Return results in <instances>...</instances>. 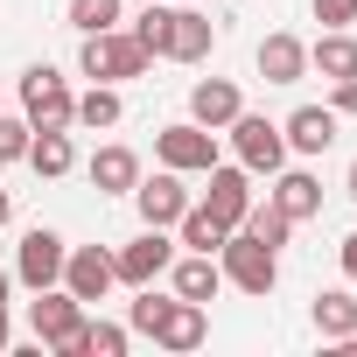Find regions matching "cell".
Listing matches in <instances>:
<instances>
[{"label": "cell", "instance_id": "cell-1", "mask_svg": "<svg viewBox=\"0 0 357 357\" xmlns=\"http://www.w3.org/2000/svg\"><path fill=\"white\" fill-rule=\"evenodd\" d=\"M29 322H36V343L56 350V357H91V336H84V301L56 280V287H36L29 301Z\"/></svg>", "mask_w": 357, "mask_h": 357}, {"label": "cell", "instance_id": "cell-2", "mask_svg": "<svg viewBox=\"0 0 357 357\" xmlns=\"http://www.w3.org/2000/svg\"><path fill=\"white\" fill-rule=\"evenodd\" d=\"M147 50H140V36L119 22V29H98V36H84V50H77V70L91 77V84H126V77H147Z\"/></svg>", "mask_w": 357, "mask_h": 357}, {"label": "cell", "instance_id": "cell-3", "mask_svg": "<svg viewBox=\"0 0 357 357\" xmlns=\"http://www.w3.org/2000/svg\"><path fill=\"white\" fill-rule=\"evenodd\" d=\"M218 266H225V280H231L238 294H259V301H266V294L280 287V252H273V245H259L245 225L218 245Z\"/></svg>", "mask_w": 357, "mask_h": 357}, {"label": "cell", "instance_id": "cell-4", "mask_svg": "<svg viewBox=\"0 0 357 357\" xmlns=\"http://www.w3.org/2000/svg\"><path fill=\"white\" fill-rule=\"evenodd\" d=\"M22 112H29L36 133H50V126H77V91L63 84L56 63H29V70H22Z\"/></svg>", "mask_w": 357, "mask_h": 357}, {"label": "cell", "instance_id": "cell-5", "mask_svg": "<svg viewBox=\"0 0 357 357\" xmlns=\"http://www.w3.org/2000/svg\"><path fill=\"white\" fill-rule=\"evenodd\" d=\"M154 154H161V168H175V175H211V161H218V133L197 126V119L161 126V133H154Z\"/></svg>", "mask_w": 357, "mask_h": 357}, {"label": "cell", "instance_id": "cell-6", "mask_svg": "<svg viewBox=\"0 0 357 357\" xmlns=\"http://www.w3.org/2000/svg\"><path fill=\"white\" fill-rule=\"evenodd\" d=\"M168 266H175V238H168L161 225H147L140 238H126V245L112 252V273H119L126 287H147V280H161Z\"/></svg>", "mask_w": 357, "mask_h": 357}, {"label": "cell", "instance_id": "cell-7", "mask_svg": "<svg viewBox=\"0 0 357 357\" xmlns=\"http://www.w3.org/2000/svg\"><path fill=\"white\" fill-rule=\"evenodd\" d=\"M204 211H211L225 231H238V225H245V211H252V168H245V161H211Z\"/></svg>", "mask_w": 357, "mask_h": 357}, {"label": "cell", "instance_id": "cell-8", "mask_svg": "<svg viewBox=\"0 0 357 357\" xmlns=\"http://www.w3.org/2000/svg\"><path fill=\"white\" fill-rule=\"evenodd\" d=\"M231 147H238V161H245L252 175L287 168V133H280L273 119H259V112H238V119H231Z\"/></svg>", "mask_w": 357, "mask_h": 357}, {"label": "cell", "instance_id": "cell-9", "mask_svg": "<svg viewBox=\"0 0 357 357\" xmlns=\"http://www.w3.org/2000/svg\"><path fill=\"white\" fill-rule=\"evenodd\" d=\"M211 50H218L211 15H197V8H168V36H161V56H168V63H204Z\"/></svg>", "mask_w": 357, "mask_h": 357}, {"label": "cell", "instance_id": "cell-10", "mask_svg": "<svg viewBox=\"0 0 357 357\" xmlns=\"http://www.w3.org/2000/svg\"><path fill=\"white\" fill-rule=\"evenodd\" d=\"M133 204H140V225H175V218H183L190 211V190H183V175H175V168H161V175H140V183H133Z\"/></svg>", "mask_w": 357, "mask_h": 357}, {"label": "cell", "instance_id": "cell-11", "mask_svg": "<svg viewBox=\"0 0 357 357\" xmlns=\"http://www.w3.org/2000/svg\"><path fill=\"white\" fill-rule=\"evenodd\" d=\"M63 252H70V245H63L56 231H43V225H36V231L22 238V259H15V280H22L29 294H36V287H56V280H63Z\"/></svg>", "mask_w": 357, "mask_h": 357}, {"label": "cell", "instance_id": "cell-12", "mask_svg": "<svg viewBox=\"0 0 357 357\" xmlns=\"http://www.w3.org/2000/svg\"><path fill=\"white\" fill-rule=\"evenodd\" d=\"M112 252H98V245H77V252H63V287L77 294V301H105L112 294Z\"/></svg>", "mask_w": 357, "mask_h": 357}, {"label": "cell", "instance_id": "cell-13", "mask_svg": "<svg viewBox=\"0 0 357 357\" xmlns=\"http://www.w3.org/2000/svg\"><path fill=\"white\" fill-rule=\"evenodd\" d=\"M266 204L280 211V218H294V225H308L315 211H322V183L308 168H273V190H266Z\"/></svg>", "mask_w": 357, "mask_h": 357}, {"label": "cell", "instance_id": "cell-14", "mask_svg": "<svg viewBox=\"0 0 357 357\" xmlns=\"http://www.w3.org/2000/svg\"><path fill=\"white\" fill-rule=\"evenodd\" d=\"M280 133H287V154H329L336 147V112L329 105H294L280 119Z\"/></svg>", "mask_w": 357, "mask_h": 357}, {"label": "cell", "instance_id": "cell-15", "mask_svg": "<svg viewBox=\"0 0 357 357\" xmlns=\"http://www.w3.org/2000/svg\"><path fill=\"white\" fill-rule=\"evenodd\" d=\"M238 112H245V98H238V84H231V77H204V84L190 91V119H197V126H211V133H225Z\"/></svg>", "mask_w": 357, "mask_h": 357}, {"label": "cell", "instance_id": "cell-16", "mask_svg": "<svg viewBox=\"0 0 357 357\" xmlns=\"http://www.w3.org/2000/svg\"><path fill=\"white\" fill-rule=\"evenodd\" d=\"M204 336H211V315H204V301H183V294H175V301H168V315H161V329H154V343L183 357V350H197Z\"/></svg>", "mask_w": 357, "mask_h": 357}, {"label": "cell", "instance_id": "cell-17", "mask_svg": "<svg viewBox=\"0 0 357 357\" xmlns=\"http://www.w3.org/2000/svg\"><path fill=\"white\" fill-rule=\"evenodd\" d=\"M168 280H175V294L183 301H218V287H225V266H218V252H190V259H175L168 266Z\"/></svg>", "mask_w": 357, "mask_h": 357}, {"label": "cell", "instance_id": "cell-18", "mask_svg": "<svg viewBox=\"0 0 357 357\" xmlns=\"http://www.w3.org/2000/svg\"><path fill=\"white\" fill-rule=\"evenodd\" d=\"M252 63H259L266 84H301V70H308V43H301V36H266Z\"/></svg>", "mask_w": 357, "mask_h": 357}, {"label": "cell", "instance_id": "cell-19", "mask_svg": "<svg viewBox=\"0 0 357 357\" xmlns=\"http://www.w3.org/2000/svg\"><path fill=\"white\" fill-rule=\"evenodd\" d=\"M133 183H140V154L133 147H98L91 154V190L98 197H133Z\"/></svg>", "mask_w": 357, "mask_h": 357}, {"label": "cell", "instance_id": "cell-20", "mask_svg": "<svg viewBox=\"0 0 357 357\" xmlns=\"http://www.w3.org/2000/svg\"><path fill=\"white\" fill-rule=\"evenodd\" d=\"M70 161H77V147H70V126H50V133H36V140H29V168L43 175V183L70 175Z\"/></svg>", "mask_w": 357, "mask_h": 357}, {"label": "cell", "instance_id": "cell-21", "mask_svg": "<svg viewBox=\"0 0 357 357\" xmlns=\"http://www.w3.org/2000/svg\"><path fill=\"white\" fill-rule=\"evenodd\" d=\"M315 329L329 343H357V294H343V287L315 294Z\"/></svg>", "mask_w": 357, "mask_h": 357}, {"label": "cell", "instance_id": "cell-22", "mask_svg": "<svg viewBox=\"0 0 357 357\" xmlns=\"http://www.w3.org/2000/svg\"><path fill=\"white\" fill-rule=\"evenodd\" d=\"M308 63H315L329 84H336V77H357V36H350V29H329V36L308 50Z\"/></svg>", "mask_w": 357, "mask_h": 357}, {"label": "cell", "instance_id": "cell-23", "mask_svg": "<svg viewBox=\"0 0 357 357\" xmlns=\"http://www.w3.org/2000/svg\"><path fill=\"white\" fill-rule=\"evenodd\" d=\"M175 231H183V245H190V252H218V245L231 238V231H225V225H218L204 204H190L183 218H175Z\"/></svg>", "mask_w": 357, "mask_h": 357}, {"label": "cell", "instance_id": "cell-24", "mask_svg": "<svg viewBox=\"0 0 357 357\" xmlns=\"http://www.w3.org/2000/svg\"><path fill=\"white\" fill-rule=\"evenodd\" d=\"M119 119H126V105H119V91H112V84H91V91L77 98V126H91V133H98V126H119Z\"/></svg>", "mask_w": 357, "mask_h": 357}, {"label": "cell", "instance_id": "cell-25", "mask_svg": "<svg viewBox=\"0 0 357 357\" xmlns=\"http://www.w3.org/2000/svg\"><path fill=\"white\" fill-rule=\"evenodd\" d=\"M119 8H126V0H70V29L77 36H98V29H119Z\"/></svg>", "mask_w": 357, "mask_h": 357}, {"label": "cell", "instance_id": "cell-26", "mask_svg": "<svg viewBox=\"0 0 357 357\" xmlns=\"http://www.w3.org/2000/svg\"><path fill=\"white\" fill-rule=\"evenodd\" d=\"M245 231H252L259 245H273V252H280V245L294 238V218H280L273 204H252V211H245Z\"/></svg>", "mask_w": 357, "mask_h": 357}, {"label": "cell", "instance_id": "cell-27", "mask_svg": "<svg viewBox=\"0 0 357 357\" xmlns=\"http://www.w3.org/2000/svg\"><path fill=\"white\" fill-rule=\"evenodd\" d=\"M161 315H168V294H154V280L140 287V301H126V329L133 336H154L161 329Z\"/></svg>", "mask_w": 357, "mask_h": 357}, {"label": "cell", "instance_id": "cell-28", "mask_svg": "<svg viewBox=\"0 0 357 357\" xmlns=\"http://www.w3.org/2000/svg\"><path fill=\"white\" fill-rule=\"evenodd\" d=\"M29 140H36L29 112H22V119H8V112H0V161H29Z\"/></svg>", "mask_w": 357, "mask_h": 357}, {"label": "cell", "instance_id": "cell-29", "mask_svg": "<svg viewBox=\"0 0 357 357\" xmlns=\"http://www.w3.org/2000/svg\"><path fill=\"white\" fill-rule=\"evenodd\" d=\"M84 336H91L98 357H126L133 350V329H119V322H84Z\"/></svg>", "mask_w": 357, "mask_h": 357}, {"label": "cell", "instance_id": "cell-30", "mask_svg": "<svg viewBox=\"0 0 357 357\" xmlns=\"http://www.w3.org/2000/svg\"><path fill=\"white\" fill-rule=\"evenodd\" d=\"M315 22L322 29H350L357 22V0H315Z\"/></svg>", "mask_w": 357, "mask_h": 357}, {"label": "cell", "instance_id": "cell-31", "mask_svg": "<svg viewBox=\"0 0 357 357\" xmlns=\"http://www.w3.org/2000/svg\"><path fill=\"white\" fill-rule=\"evenodd\" d=\"M329 112H336V119H357V77H336V91H329Z\"/></svg>", "mask_w": 357, "mask_h": 357}, {"label": "cell", "instance_id": "cell-32", "mask_svg": "<svg viewBox=\"0 0 357 357\" xmlns=\"http://www.w3.org/2000/svg\"><path fill=\"white\" fill-rule=\"evenodd\" d=\"M8 294H15V273H0V350L15 343V329H8Z\"/></svg>", "mask_w": 357, "mask_h": 357}, {"label": "cell", "instance_id": "cell-33", "mask_svg": "<svg viewBox=\"0 0 357 357\" xmlns=\"http://www.w3.org/2000/svg\"><path fill=\"white\" fill-rule=\"evenodd\" d=\"M343 280H350V287H357V231H350V238H343Z\"/></svg>", "mask_w": 357, "mask_h": 357}, {"label": "cell", "instance_id": "cell-34", "mask_svg": "<svg viewBox=\"0 0 357 357\" xmlns=\"http://www.w3.org/2000/svg\"><path fill=\"white\" fill-rule=\"evenodd\" d=\"M8 218H15V197H8V190H0V225H8Z\"/></svg>", "mask_w": 357, "mask_h": 357}, {"label": "cell", "instance_id": "cell-35", "mask_svg": "<svg viewBox=\"0 0 357 357\" xmlns=\"http://www.w3.org/2000/svg\"><path fill=\"white\" fill-rule=\"evenodd\" d=\"M343 190H350V204H357V161H350V175H343Z\"/></svg>", "mask_w": 357, "mask_h": 357}]
</instances>
